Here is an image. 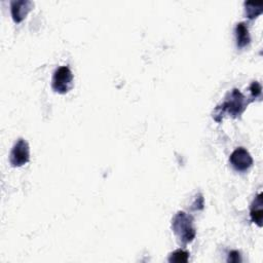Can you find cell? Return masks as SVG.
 <instances>
[{"instance_id": "cell-1", "label": "cell", "mask_w": 263, "mask_h": 263, "mask_svg": "<svg viewBox=\"0 0 263 263\" xmlns=\"http://www.w3.org/2000/svg\"><path fill=\"white\" fill-rule=\"evenodd\" d=\"M248 103L245 96L237 88H233L226 95L224 102L215 108L213 118L217 122H221L226 113L233 118H238L246 110Z\"/></svg>"}, {"instance_id": "cell-2", "label": "cell", "mask_w": 263, "mask_h": 263, "mask_svg": "<svg viewBox=\"0 0 263 263\" xmlns=\"http://www.w3.org/2000/svg\"><path fill=\"white\" fill-rule=\"evenodd\" d=\"M172 230L182 245H188L192 242L196 235L193 218L183 211L178 212L173 217Z\"/></svg>"}, {"instance_id": "cell-3", "label": "cell", "mask_w": 263, "mask_h": 263, "mask_svg": "<svg viewBox=\"0 0 263 263\" xmlns=\"http://www.w3.org/2000/svg\"><path fill=\"white\" fill-rule=\"evenodd\" d=\"M73 73L68 66L59 67L52 75L51 87L58 93H67L73 87Z\"/></svg>"}, {"instance_id": "cell-4", "label": "cell", "mask_w": 263, "mask_h": 263, "mask_svg": "<svg viewBox=\"0 0 263 263\" xmlns=\"http://www.w3.org/2000/svg\"><path fill=\"white\" fill-rule=\"evenodd\" d=\"M30 160V147L25 139H18L9 154V162L12 167H20Z\"/></svg>"}, {"instance_id": "cell-5", "label": "cell", "mask_w": 263, "mask_h": 263, "mask_svg": "<svg viewBox=\"0 0 263 263\" xmlns=\"http://www.w3.org/2000/svg\"><path fill=\"white\" fill-rule=\"evenodd\" d=\"M229 162L236 172L243 173L252 166L253 158L247 149L238 147L230 154Z\"/></svg>"}, {"instance_id": "cell-6", "label": "cell", "mask_w": 263, "mask_h": 263, "mask_svg": "<svg viewBox=\"0 0 263 263\" xmlns=\"http://www.w3.org/2000/svg\"><path fill=\"white\" fill-rule=\"evenodd\" d=\"M34 3L30 0H13L10 2V11L12 20L15 24L22 23L30 10L33 8Z\"/></svg>"}, {"instance_id": "cell-7", "label": "cell", "mask_w": 263, "mask_h": 263, "mask_svg": "<svg viewBox=\"0 0 263 263\" xmlns=\"http://www.w3.org/2000/svg\"><path fill=\"white\" fill-rule=\"evenodd\" d=\"M250 217L251 221L258 225L259 227H262L263 225V199H262V193L260 192L253 200L250 209Z\"/></svg>"}, {"instance_id": "cell-8", "label": "cell", "mask_w": 263, "mask_h": 263, "mask_svg": "<svg viewBox=\"0 0 263 263\" xmlns=\"http://www.w3.org/2000/svg\"><path fill=\"white\" fill-rule=\"evenodd\" d=\"M235 38H236V46L238 48H243L250 44L251 37H250L248 26L245 23H238L236 25Z\"/></svg>"}, {"instance_id": "cell-9", "label": "cell", "mask_w": 263, "mask_h": 263, "mask_svg": "<svg viewBox=\"0 0 263 263\" xmlns=\"http://www.w3.org/2000/svg\"><path fill=\"white\" fill-rule=\"evenodd\" d=\"M243 6H245L246 16L250 20L256 18L263 11V1H258V2L247 1L243 3Z\"/></svg>"}, {"instance_id": "cell-10", "label": "cell", "mask_w": 263, "mask_h": 263, "mask_svg": "<svg viewBox=\"0 0 263 263\" xmlns=\"http://www.w3.org/2000/svg\"><path fill=\"white\" fill-rule=\"evenodd\" d=\"M189 259V253L185 250L179 249L175 252L171 253L168 256V262H175V263H184L187 262Z\"/></svg>"}, {"instance_id": "cell-11", "label": "cell", "mask_w": 263, "mask_h": 263, "mask_svg": "<svg viewBox=\"0 0 263 263\" xmlns=\"http://www.w3.org/2000/svg\"><path fill=\"white\" fill-rule=\"evenodd\" d=\"M261 90H262L261 84L258 81H253L252 84L250 85V92H251L250 102H253L254 100L259 98L261 96Z\"/></svg>"}, {"instance_id": "cell-12", "label": "cell", "mask_w": 263, "mask_h": 263, "mask_svg": "<svg viewBox=\"0 0 263 263\" xmlns=\"http://www.w3.org/2000/svg\"><path fill=\"white\" fill-rule=\"evenodd\" d=\"M241 258H240V253L238 251H231L228 254V258H227V262H232V263H237L240 262Z\"/></svg>"}]
</instances>
